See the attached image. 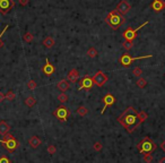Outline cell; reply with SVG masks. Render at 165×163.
<instances>
[{"mask_svg": "<svg viewBox=\"0 0 165 163\" xmlns=\"http://www.w3.org/2000/svg\"><path fill=\"white\" fill-rule=\"evenodd\" d=\"M118 121L122 125V127L126 129L128 133H133L135 129L140 125V120L138 117V112L133 107L127 108L119 116Z\"/></svg>", "mask_w": 165, "mask_h": 163, "instance_id": "6da1fadb", "label": "cell"}, {"mask_svg": "<svg viewBox=\"0 0 165 163\" xmlns=\"http://www.w3.org/2000/svg\"><path fill=\"white\" fill-rule=\"evenodd\" d=\"M124 22H126V18L123 17V15H121L120 13H118L117 9L110 11L105 18V23L112 30H118L120 26L124 24Z\"/></svg>", "mask_w": 165, "mask_h": 163, "instance_id": "7a4b0ae2", "label": "cell"}, {"mask_svg": "<svg viewBox=\"0 0 165 163\" xmlns=\"http://www.w3.org/2000/svg\"><path fill=\"white\" fill-rule=\"evenodd\" d=\"M137 148H138V151L141 154H146V153H153L157 148V145L152 138L145 137L141 139V142L138 143Z\"/></svg>", "mask_w": 165, "mask_h": 163, "instance_id": "3957f363", "label": "cell"}, {"mask_svg": "<svg viewBox=\"0 0 165 163\" xmlns=\"http://www.w3.org/2000/svg\"><path fill=\"white\" fill-rule=\"evenodd\" d=\"M152 57H153V54H146V56H141V57H131L129 53H123L120 57V59H119V62L123 67H129L135 60L146 59V58H152Z\"/></svg>", "mask_w": 165, "mask_h": 163, "instance_id": "277c9868", "label": "cell"}, {"mask_svg": "<svg viewBox=\"0 0 165 163\" xmlns=\"http://www.w3.org/2000/svg\"><path fill=\"white\" fill-rule=\"evenodd\" d=\"M53 116L59 121L63 122V121L68 120V118L70 117V110L65 105H60L53 111Z\"/></svg>", "mask_w": 165, "mask_h": 163, "instance_id": "5b68a950", "label": "cell"}, {"mask_svg": "<svg viewBox=\"0 0 165 163\" xmlns=\"http://www.w3.org/2000/svg\"><path fill=\"white\" fill-rule=\"evenodd\" d=\"M147 24H149V22H145V23H143L140 26H138L137 28H131V27H129V28H127L124 32H123V37H124V41H133L136 37H137V32H138L139 30L141 28V27H144V26H146Z\"/></svg>", "mask_w": 165, "mask_h": 163, "instance_id": "8992f818", "label": "cell"}, {"mask_svg": "<svg viewBox=\"0 0 165 163\" xmlns=\"http://www.w3.org/2000/svg\"><path fill=\"white\" fill-rule=\"evenodd\" d=\"M15 7L14 0H0V14L7 15Z\"/></svg>", "mask_w": 165, "mask_h": 163, "instance_id": "52a82bcc", "label": "cell"}, {"mask_svg": "<svg viewBox=\"0 0 165 163\" xmlns=\"http://www.w3.org/2000/svg\"><path fill=\"white\" fill-rule=\"evenodd\" d=\"M0 144H2L4 147L8 152H14L17 148V146L19 145L18 142L16 140V138H13V139H0Z\"/></svg>", "mask_w": 165, "mask_h": 163, "instance_id": "ba28073f", "label": "cell"}, {"mask_svg": "<svg viewBox=\"0 0 165 163\" xmlns=\"http://www.w3.org/2000/svg\"><path fill=\"white\" fill-rule=\"evenodd\" d=\"M93 82H94L95 85L102 87V86H104V84L107 82V76L105 75L102 70H98L95 75L93 76Z\"/></svg>", "mask_w": 165, "mask_h": 163, "instance_id": "9c48e42d", "label": "cell"}, {"mask_svg": "<svg viewBox=\"0 0 165 163\" xmlns=\"http://www.w3.org/2000/svg\"><path fill=\"white\" fill-rule=\"evenodd\" d=\"M94 86V82H93V77L91 76H85L80 82H79V90H91Z\"/></svg>", "mask_w": 165, "mask_h": 163, "instance_id": "30bf717a", "label": "cell"}, {"mask_svg": "<svg viewBox=\"0 0 165 163\" xmlns=\"http://www.w3.org/2000/svg\"><path fill=\"white\" fill-rule=\"evenodd\" d=\"M115 9H117L118 13H120L121 15H124V14H127L131 9V5L127 0H121V1L117 5V8Z\"/></svg>", "mask_w": 165, "mask_h": 163, "instance_id": "8fae6325", "label": "cell"}, {"mask_svg": "<svg viewBox=\"0 0 165 163\" xmlns=\"http://www.w3.org/2000/svg\"><path fill=\"white\" fill-rule=\"evenodd\" d=\"M102 101L104 102V107H103V109H102V111H101V113L103 114L104 111L107 109V108H109V107H111V105L114 104V102H115V97H114L112 94H110V93H109V94H106L104 97H103V100H102Z\"/></svg>", "mask_w": 165, "mask_h": 163, "instance_id": "7c38bea8", "label": "cell"}, {"mask_svg": "<svg viewBox=\"0 0 165 163\" xmlns=\"http://www.w3.org/2000/svg\"><path fill=\"white\" fill-rule=\"evenodd\" d=\"M42 71H43L44 75H46V76H51L52 74H54V71H55V67L53 66L52 64H50V61H49L48 58L45 59V65H44L43 68H42Z\"/></svg>", "mask_w": 165, "mask_h": 163, "instance_id": "4fadbf2b", "label": "cell"}, {"mask_svg": "<svg viewBox=\"0 0 165 163\" xmlns=\"http://www.w3.org/2000/svg\"><path fill=\"white\" fill-rule=\"evenodd\" d=\"M150 8L155 11H161L165 8V1L164 0H154L150 5Z\"/></svg>", "mask_w": 165, "mask_h": 163, "instance_id": "5bb4252c", "label": "cell"}, {"mask_svg": "<svg viewBox=\"0 0 165 163\" xmlns=\"http://www.w3.org/2000/svg\"><path fill=\"white\" fill-rule=\"evenodd\" d=\"M79 78V73L77 69H71L68 75H67V80L68 82H72V83H76Z\"/></svg>", "mask_w": 165, "mask_h": 163, "instance_id": "9a60e30c", "label": "cell"}, {"mask_svg": "<svg viewBox=\"0 0 165 163\" xmlns=\"http://www.w3.org/2000/svg\"><path fill=\"white\" fill-rule=\"evenodd\" d=\"M57 87H58L59 91H61V93H66V91H68L70 87L69 82L67 79H61L60 82L57 84Z\"/></svg>", "mask_w": 165, "mask_h": 163, "instance_id": "2e32d148", "label": "cell"}, {"mask_svg": "<svg viewBox=\"0 0 165 163\" xmlns=\"http://www.w3.org/2000/svg\"><path fill=\"white\" fill-rule=\"evenodd\" d=\"M41 139L37 137V136H32V137L29 138V140H28V144L29 146L32 147V148H37L39 146L41 145Z\"/></svg>", "mask_w": 165, "mask_h": 163, "instance_id": "e0dca14e", "label": "cell"}, {"mask_svg": "<svg viewBox=\"0 0 165 163\" xmlns=\"http://www.w3.org/2000/svg\"><path fill=\"white\" fill-rule=\"evenodd\" d=\"M10 128H11V127L9 126V123H7L6 121H0V135H6V134H8Z\"/></svg>", "mask_w": 165, "mask_h": 163, "instance_id": "ac0fdd59", "label": "cell"}, {"mask_svg": "<svg viewBox=\"0 0 165 163\" xmlns=\"http://www.w3.org/2000/svg\"><path fill=\"white\" fill-rule=\"evenodd\" d=\"M54 44H55V41L51 36H48V37H45L43 40V45L45 48H48V49H51Z\"/></svg>", "mask_w": 165, "mask_h": 163, "instance_id": "d6986e66", "label": "cell"}, {"mask_svg": "<svg viewBox=\"0 0 165 163\" xmlns=\"http://www.w3.org/2000/svg\"><path fill=\"white\" fill-rule=\"evenodd\" d=\"M35 104H36V99H35L34 96H27L26 99H25V105H27L28 108H33Z\"/></svg>", "mask_w": 165, "mask_h": 163, "instance_id": "ffe728a7", "label": "cell"}, {"mask_svg": "<svg viewBox=\"0 0 165 163\" xmlns=\"http://www.w3.org/2000/svg\"><path fill=\"white\" fill-rule=\"evenodd\" d=\"M97 54H98V52H97V50H96L94 47H92V48H89L87 50V56L89 58H95V57H97Z\"/></svg>", "mask_w": 165, "mask_h": 163, "instance_id": "44dd1931", "label": "cell"}, {"mask_svg": "<svg viewBox=\"0 0 165 163\" xmlns=\"http://www.w3.org/2000/svg\"><path fill=\"white\" fill-rule=\"evenodd\" d=\"M136 84H137V86H138L139 88H144V87H146V85H147V80L144 77H139L138 80L136 82Z\"/></svg>", "mask_w": 165, "mask_h": 163, "instance_id": "7402d4cb", "label": "cell"}, {"mask_svg": "<svg viewBox=\"0 0 165 163\" xmlns=\"http://www.w3.org/2000/svg\"><path fill=\"white\" fill-rule=\"evenodd\" d=\"M77 113H78L79 116H81V117H85L87 113H88V109H87L86 107H79L78 109H77Z\"/></svg>", "mask_w": 165, "mask_h": 163, "instance_id": "603a6c76", "label": "cell"}, {"mask_svg": "<svg viewBox=\"0 0 165 163\" xmlns=\"http://www.w3.org/2000/svg\"><path fill=\"white\" fill-rule=\"evenodd\" d=\"M58 100H59L61 103H66V102H68L69 97H68V95L66 94V93H61V94L58 95Z\"/></svg>", "mask_w": 165, "mask_h": 163, "instance_id": "cb8c5ba5", "label": "cell"}, {"mask_svg": "<svg viewBox=\"0 0 165 163\" xmlns=\"http://www.w3.org/2000/svg\"><path fill=\"white\" fill-rule=\"evenodd\" d=\"M132 74H133V76H136V77H141L143 69L140 68V67H135V68L132 69Z\"/></svg>", "mask_w": 165, "mask_h": 163, "instance_id": "d4e9b609", "label": "cell"}, {"mask_svg": "<svg viewBox=\"0 0 165 163\" xmlns=\"http://www.w3.org/2000/svg\"><path fill=\"white\" fill-rule=\"evenodd\" d=\"M34 40V36H33V34L32 33H29V32H27V33H25L24 34V41H26L27 43H31L32 41Z\"/></svg>", "mask_w": 165, "mask_h": 163, "instance_id": "484cf974", "label": "cell"}, {"mask_svg": "<svg viewBox=\"0 0 165 163\" xmlns=\"http://www.w3.org/2000/svg\"><path fill=\"white\" fill-rule=\"evenodd\" d=\"M153 160H154V157H153L152 153H146L144 155V162L145 163H152Z\"/></svg>", "mask_w": 165, "mask_h": 163, "instance_id": "4316f807", "label": "cell"}, {"mask_svg": "<svg viewBox=\"0 0 165 163\" xmlns=\"http://www.w3.org/2000/svg\"><path fill=\"white\" fill-rule=\"evenodd\" d=\"M5 95H6V100H8V101H14L15 97H16V95L13 91H8Z\"/></svg>", "mask_w": 165, "mask_h": 163, "instance_id": "83f0119b", "label": "cell"}, {"mask_svg": "<svg viewBox=\"0 0 165 163\" xmlns=\"http://www.w3.org/2000/svg\"><path fill=\"white\" fill-rule=\"evenodd\" d=\"M138 117H139V120H140V123H141V122H144V121H145L148 118L147 113H146L145 111L138 112Z\"/></svg>", "mask_w": 165, "mask_h": 163, "instance_id": "f1b7e54d", "label": "cell"}, {"mask_svg": "<svg viewBox=\"0 0 165 163\" xmlns=\"http://www.w3.org/2000/svg\"><path fill=\"white\" fill-rule=\"evenodd\" d=\"M122 47H123V49H126V50L128 51V50L132 49V47H133V42H131V41H124L123 44H122Z\"/></svg>", "mask_w": 165, "mask_h": 163, "instance_id": "f546056e", "label": "cell"}, {"mask_svg": "<svg viewBox=\"0 0 165 163\" xmlns=\"http://www.w3.org/2000/svg\"><path fill=\"white\" fill-rule=\"evenodd\" d=\"M36 87H37V84H36L35 80L31 79V80L27 82V88H28V90H35Z\"/></svg>", "mask_w": 165, "mask_h": 163, "instance_id": "4dcf8cb0", "label": "cell"}, {"mask_svg": "<svg viewBox=\"0 0 165 163\" xmlns=\"http://www.w3.org/2000/svg\"><path fill=\"white\" fill-rule=\"evenodd\" d=\"M55 152H57V148H55V146L54 145H49L48 146V153L49 154H55Z\"/></svg>", "mask_w": 165, "mask_h": 163, "instance_id": "1f68e13d", "label": "cell"}, {"mask_svg": "<svg viewBox=\"0 0 165 163\" xmlns=\"http://www.w3.org/2000/svg\"><path fill=\"white\" fill-rule=\"evenodd\" d=\"M93 147H94V150H95L96 152H100V151H101L102 148H103V145H102V144H101L100 142H96Z\"/></svg>", "mask_w": 165, "mask_h": 163, "instance_id": "d6a6232c", "label": "cell"}, {"mask_svg": "<svg viewBox=\"0 0 165 163\" xmlns=\"http://www.w3.org/2000/svg\"><path fill=\"white\" fill-rule=\"evenodd\" d=\"M8 27H9V25H6V26H5V27H4V30H2V32L0 33V48H1L2 45H4V42L1 41V36H2V35L5 34V32H6V30H7Z\"/></svg>", "mask_w": 165, "mask_h": 163, "instance_id": "836d02e7", "label": "cell"}, {"mask_svg": "<svg viewBox=\"0 0 165 163\" xmlns=\"http://www.w3.org/2000/svg\"><path fill=\"white\" fill-rule=\"evenodd\" d=\"M0 163H10V161H9V159L7 156H1L0 157Z\"/></svg>", "mask_w": 165, "mask_h": 163, "instance_id": "e575fe53", "label": "cell"}, {"mask_svg": "<svg viewBox=\"0 0 165 163\" xmlns=\"http://www.w3.org/2000/svg\"><path fill=\"white\" fill-rule=\"evenodd\" d=\"M28 2H29V0H19V4H20L22 6H27Z\"/></svg>", "mask_w": 165, "mask_h": 163, "instance_id": "d590c367", "label": "cell"}, {"mask_svg": "<svg viewBox=\"0 0 165 163\" xmlns=\"http://www.w3.org/2000/svg\"><path fill=\"white\" fill-rule=\"evenodd\" d=\"M5 100H6V95L0 92V102H2V101H5Z\"/></svg>", "mask_w": 165, "mask_h": 163, "instance_id": "8d00e7d4", "label": "cell"}, {"mask_svg": "<svg viewBox=\"0 0 165 163\" xmlns=\"http://www.w3.org/2000/svg\"><path fill=\"white\" fill-rule=\"evenodd\" d=\"M13 138H15L14 137V136H13V135H10V134H6V135H5V139H13Z\"/></svg>", "mask_w": 165, "mask_h": 163, "instance_id": "74e56055", "label": "cell"}, {"mask_svg": "<svg viewBox=\"0 0 165 163\" xmlns=\"http://www.w3.org/2000/svg\"><path fill=\"white\" fill-rule=\"evenodd\" d=\"M159 146H161V148H162V150H163V151L165 152V140H164V142H162Z\"/></svg>", "mask_w": 165, "mask_h": 163, "instance_id": "f35d334b", "label": "cell"}, {"mask_svg": "<svg viewBox=\"0 0 165 163\" xmlns=\"http://www.w3.org/2000/svg\"><path fill=\"white\" fill-rule=\"evenodd\" d=\"M159 163H165V157H162V159L159 160Z\"/></svg>", "mask_w": 165, "mask_h": 163, "instance_id": "ab89813d", "label": "cell"}]
</instances>
